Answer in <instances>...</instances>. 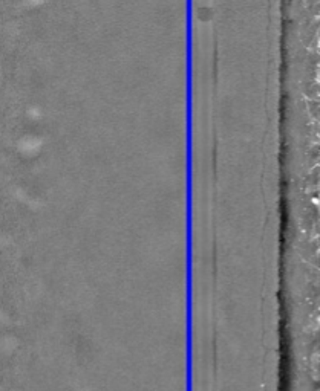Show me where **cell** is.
I'll return each instance as SVG.
<instances>
[]
</instances>
